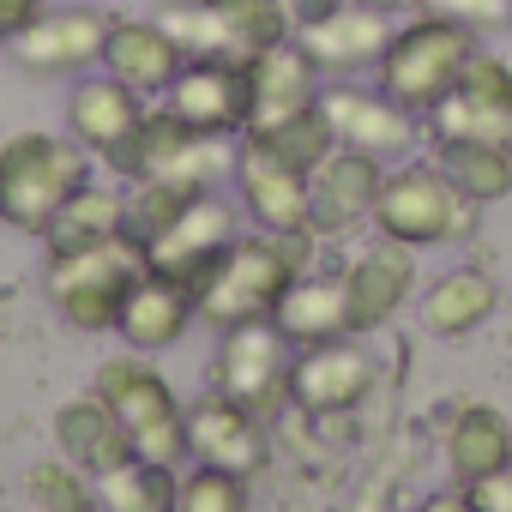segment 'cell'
<instances>
[{"label":"cell","mask_w":512,"mask_h":512,"mask_svg":"<svg viewBox=\"0 0 512 512\" xmlns=\"http://www.w3.org/2000/svg\"><path fill=\"white\" fill-rule=\"evenodd\" d=\"M476 31L458 25V19H440V13H410L404 25H392V43L380 49L374 61V85L404 103L410 115H428L440 97L458 91L464 79V61L476 55Z\"/></svg>","instance_id":"obj_2"},{"label":"cell","mask_w":512,"mask_h":512,"mask_svg":"<svg viewBox=\"0 0 512 512\" xmlns=\"http://www.w3.org/2000/svg\"><path fill=\"white\" fill-rule=\"evenodd\" d=\"M91 151L67 133H13L0 145V223L43 235L55 211L91 181Z\"/></svg>","instance_id":"obj_3"},{"label":"cell","mask_w":512,"mask_h":512,"mask_svg":"<svg viewBox=\"0 0 512 512\" xmlns=\"http://www.w3.org/2000/svg\"><path fill=\"white\" fill-rule=\"evenodd\" d=\"M446 464L458 482H476V476H494L512 464V422L494 410V404H464L446 428Z\"/></svg>","instance_id":"obj_25"},{"label":"cell","mask_w":512,"mask_h":512,"mask_svg":"<svg viewBox=\"0 0 512 512\" xmlns=\"http://www.w3.org/2000/svg\"><path fill=\"white\" fill-rule=\"evenodd\" d=\"M187 458L253 476L266 464V416H253L223 392H205L199 404H187Z\"/></svg>","instance_id":"obj_18"},{"label":"cell","mask_w":512,"mask_h":512,"mask_svg":"<svg viewBox=\"0 0 512 512\" xmlns=\"http://www.w3.org/2000/svg\"><path fill=\"white\" fill-rule=\"evenodd\" d=\"M145 247L133 235H109L91 247H67L49 253V302L73 332H115L121 296L133 290V278H145Z\"/></svg>","instance_id":"obj_4"},{"label":"cell","mask_w":512,"mask_h":512,"mask_svg":"<svg viewBox=\"0 0 512 512\" xmlns=\"http://www.w3.org/2000/svg\"><path fill=\"white\" fill-rule=\"evenodd\" d=\"M272 326L284 332L290 350H308V344H326V338H344L350 332V296H344V272H302L278 308H272Z\"/></svg>","instance_id":"obj_23"},{"label":"cell","mask_w":512,"mask_h":512,"mask_svg":"<svg viewBox=\"0 0 512 512\" xmlns=\"http://www.w3.org/2000/svg\"><path fill=\"white\" fill-rule=\"evenodd\" d=\"M97 398H109V410L121 416L133 458L175 470L187 458V404L175 398V386L133 350V356H109L97 368Z\"/></svg>","instance_id":"obj_5"},{"label":"cell","mask_w":512,"mask_h":512,"mask_svg":"<svg viewBox=\"0 0 512 512\" xmlns=\"http://www.w3.org/2000/svg\"><path fill=\"white\" fill-rule=\"evenodd\" d=\"M290 7L296 13H314V7H332V0H290Z\"/></svg>","instance_id":"obj_41"},{"label":"cell","mask_w":512,"mask_h":512,"mask_svg":"<svg viewBox=\"0 0 512 512\" xmlns=\"http://www.w3.org/2000/svg\"><path fill=\"white\" fill-rule=\"evenodd\" d=\"M229 163H235V139L193 133L169 109H145V121L133 127V139L121 151H109V169L127 175V181H187V187H211Z\"/></svg>","instance_id":"obj_7"},{"label":"cell","mask_w":512,"mask_h":512,"mask_svg":"<svg viewBox=\"0 0 512 512\" xmlns=\"http://www.w3.org/2000/svg\"><path fill=\"white\" fill-rule=\"evenodd\" d=\"M25 494H31V506L37 512H103V500H97V482L79 470V464H31V476H25Z\"/></svg>","instance_id":"obj_33"},{"label":"cell","mask_w":512,"mask_h":512,"mask_svg":"<svg viewBox=\"0 0 512 512\" xmlns=\"http://www.w3.org/2000/svg\"><path fill=\"white\" fill-rule=\"evenodd\" d=\"M193 193H205V187H187V181H133L127 187V235L145 247L157 229H169L187 211Z\"/></svg>","instance_id":"obj_34"},{"label":"cell","mask_w":512,"mask_h":512,"mask_svg":"<svg viewBox=\"0 0 512 512\" xmlns=\"http://www.w3.org/2000/svg\"><path fill=\"white\" fill-rule=\"evenodd\" d=\"M163 109H169L175 121H187L193 133L241 139V127H247V115H253V97H247V61H223V55L181 61V73H175L169 91H163Z\"/></svg>","instance_id":"obj_11"},{"label":"cell","mask_w":512,"mask_h":512,"mask_svg":"<svg viewBox=\"0 0 512 512\" xmlns=\"http://www.w3.org/2000/svg\"><path fill=\"white\" fill-rule=\"evenodd\" d=\"M320 115L332 127L338 145L362 151V157H380V163H404L416 151V115L404 103H392L380 85H326L320 91Z\"/></svg>","instance_id":"obj_12"},{"label":"cell","mask_w":512,"mask_h":512,"mask_svg":"<svg viewBox=\"0 0 512 512\" xmlns=\"http://www.w3.org/2000/svg\"><path fill=\"white\" fill-rule=\"evenodd\" d=\"M320 91H326L320 85V67H314V55L296 37H284V43H272L260 55H247V97H253L247 127H266V121H284L296 109H314Z\"/></svg>","instance_id":"obj_19"},{"label":"cell","mask_w":512,"mask_h":512,"mask_svg":"<svg viewBox=\"0 0 512 512\" xmlns=\"http://www.w3.org/2000/svg\"><path fill=\"white\" fill-rule=\"evenodd\" d=\"M476 223V205L446 181L440 163H404L380 181L374 199V229L404 241V247H446L464 241Z\"/></svg>","instance_id":"obj_6"},{"label":"cell","mask_w":512,"mask_h":512,"mask_svg":"<svg viewBox=\"0 0 512 512\" xmlns=\"http://www.w3.org/2000/svg\"><path fill=\"white\" fill-rule=\"evenodd\" d=\"M241 139H260L272 157H284V163L302 169V175H314L320 157L338 145L332 127H326V115H320V103H314V109H296V115H284V121H266V127H247Z\"/></svg>","instance_id":"obj_30"},{"label":"cell","mask_w":512,"mask_h":512,"mask_svg":"<svg viewBox=\"0 0 512 512\" xmlns=\"http://www.w3.org/2000/svg\"><path fill=\"white\" fill-rule=\"evenodd\" d=\"M494 308H500V290H494L488 272H446V278H434L428 296H422V326H428L434 338H464V332L488 326Z\"/></svg>","instance_id":"obj_26"},{"label":"cell","mask_w":512,"mask_h":512,"mask_svg":"<svg viewBox=\"0 0 512 512\" xmlns=\"http://www.w3.org/2000/svg\"><path fill=\"white\" fill-rule=\"evenodd\" d=\"M434 163L470 205H494L512 193V145L500 139H434Z\"/></svg>","instance_id":"obj_27"},{"label":"cell","mask_w":512,"mask_h":512,"mask_svg":"<svg viewBox=\"0 0 512 512\" xmlns=\"http://www.w3.org/2000/svg\"><path fill=\"white\" fill-rule=\"evenodd\" d=\"M157 25L175 37V49H181L187 61H199V55H223V61H241L211 0H163V7H157Z\"/></svg>","instance_id":"obj_32"},{"label":"cell","mask_w":512,"mask_h":512,"mask_svg":"<svg viewBox=\"0 0 512 512\" xmlns=\"http://www.w3.org/2000/svg\"><path fill=\"white\" fill-rule=\"evenodd\" d=\"M380 181H386L380 157H362L350 145H332L320 157V169L308 175V229L320 235V247L326 241H350L356 229L374 223Z\"/></svg>","instance_id":"obj_9"},{"label":"cell","mask_w":512,"mask_h":512,"mask_svg":"<svg viewBox=\"0 0 512 512\" xmlns=\"http://www.w3.org/2000/svg\"><path fill=\"white\" fill-rule=\"evenodd\" d=\"M314 253H320V235L314 229H290V235H235L223 247V260L193 284V308L199 320H211L217 332L223 326H241V320H272L278 296L314 272Z\"/></svg>","instance_id":"obj_1"},{"label":"cell","mask_w":512,"mask_h":512,"mask_svg":"<svg viewBox=\"0 0 512 512\" xmlns=\"http://www.w3.org/2000/svg\"><path fill=\"white\" fill-rule=\"evenodd\" d=\"M368 386H374V356L356 344V332L308 344V350L290 356V404L308 410V416L356 410L368 398Z\"/></svg>","instance_id":"obj_15"},{"label":"cell","mask_w":512,"mask_h":512,"mask_svg":"<svg viewBox=\"0 0 512 512\" xmlns=\"http://www.w3.org/2000/svg\"><path fill=\"white\" fill-rule=\"evenodd\" d=\"M175 512H247V476L199 464L193 476L175 482Z\"/></svg>","instance_id":"obj_35"},{"label":"cell","mask_w":512,"mask_h":512,"mask_svg":"<svg viewBox=\"0 0 512 512\" xmlns=\"http://www.w3.org/2000/svg\"><path fill=\"white\" fill-rule=\"evenodd\" d=\"M458 91H464L470 103H482V109H494V115H506V121H512V61H500V55L476 49V55L464 61Z\"/></svg>","instance_id":"obj_36"},{"label":"cell","mask_w":512,"mask_h":512,"mask_svg":"<svg viewBox=\"0 0 512 512\" xmlns=\"http://www.w3.org/2000/svg\"><path fill=\"white\" fill-rule=\"evenodd\" d=\"M229 241H235V205H223V199L205 187V193L187 199V211H181L169 229H157V235L145 241V266L193 290V284L223 260Z\"/></svg>","instance_id":"obj_13"},{"label":"cell","mask_w":512,"mask_h":512,"mask_svg":"<svg viewBox=\"0 0 512 512\" xmlns=\"http://www.w3.org/2000/svg\"><path fill=\"white\" fill-rule=\"evenodd\" d=\"M181 61H187V55L175 49V37H169L157 19H115V25H109L103 73L121 79L127 91H139V97H163L169 79L181 73Z\"/></svg>","instance_id":"obj_21"},{"label":"cell","mask_w":512,"mask_h":512,"mask_svg":"<svg viewBox=\"0 0 512 512\" xmlns=\"http://www.w3.org/2000/svg\"><path fill=\"white\" fill-rule=\"evenodd\" d=\"M139 121H145V97L127 91V85L109 79V73H103V79H85V85L73 91V103H67V133H73L91 157L121 151Z\"/></svg>","instance_id":"obj_24"},{"label":"cell","mask_w":512,"mask_h":512,"mask_svg":"<svg viewBox=\"0 0 512 512\" xmlns=\"http://www.w3.org/2000/svg\"><path fill=\"white\" fill-rule=\"evenodd\" d=\"M211 7H217V19H223L241 61L284 43V37H296V7L290 0H211Z\"/></svg>","instance_id":"obj_29"},{"label":"cell","mask_w":512,"mask_h":512,"mask_svg":"<svg viewBox=\"0 0 512 512\" xmlns=\"http://www.w3.org/2000/svg\"><path fill=\"white\" fill-rule=\"evenodd\" d=\"M55 446H61V458L79 464L91 482L133 458V440H127L121 416H115L109 398H97V392H85V398H73V404L55 410Z\"/></svg>","instance_id":"obj_22"},{"label":"cell","mask_w":512,"mask_h":512,"mask_svg":"<svg viewBox=\"0 0 512 512\" xmlns=\"http://www.w3.org/2000/svg\"><path fill=\"white\" fill-rule=\"evenodd\" d=\"M97 500L103 512H175V470L127 458L109 476H97Z\"/></svg>","instance_id":"obj_31"},{"label":"cell","mask_w":512,"mask_h":512,"mask_svg":"<svg viewBox=\"0 0 512 512\" xmlns=\"http://www.w3.org/2000/svg\"><path fill=\"white\" fill-rule=\"evenodd\" d=\"M416 290V247L380 235L374 247H362L344 266V296H350V332H380L386 320H398V308Z\"/></svg>","instance_id":"obj_17"},{"label":"cell","mask_w":512,"mask_h":512,"mask_svg":"<svg viewBox=\"0 0 512 512\" xmlns=\"http://www.w3.org/2000/svg\"><path fill=\"white\" fill-rule=\"evenodd\" d=\"M416 13L458 19V25H470V31L482 37V31H494V25H506V19H512V0H416Z\"/></svg>","instance_id":"obj_37"},{"label":"cell","mask_w":512,"mask_h":512,"mask_svg":"<svg viewBox=\"0 0 512 512\" xmlns=\"http://www.w3.org/2000/svg\"><path fill=\"white\" fill-rule=\"evenodd\" d=\"M0 49H7V31H0Z\"/></svg>","instance_id":"obj_42"},{"label":"cell","mask_w":512,"mask_h":512,"mask_svg":"<svg viewBox=\"0 0 512 512\" xmlns=\"http://www.w3.org/2000/svg\"><path fill=\"white\" fill-rule=\"evenodd\" d=\"M296 43L314 55L320 73H362L392 43V13L368 7V0H332V7L296 13Z\"/></svg>","instance_id":"obj_14"},{"label":"cell","mask_w":512,"mask_h":512,"mask_svg":"<svg viewBox=\"0 0 512 512\" xmlns=\"http://www.w3.org/2000/svg\"><path fill=\"white\" fill-rule=\"evenodd\" d=\"M464 494H470V512H512V464L494 470V476L464 482Z\"/></svg>","instance_id":"obj_38"},{"label":"cell","mask_w":512,"mask_h":512,"mask_svg":"<svg viewBox=\"0 0 512 512\" xmlns=\"http://www.w3.org/2000/svg\"><path fill=\"white\" fill-rule=\"evenodd\" d=\"M235 193H241V211L260 223L266 235H290V229H308V175L290 169L284 157H272L260 139H235Z\"/></svg>","instance_id":"obj_16"},{"label":"cell","mask_w":512,"mask_h":512,"mask_svg":"<svg viewBox=\"0 0 512 512\" xmlns=\"http://www.w3.org/2000/svg\"><path fill=\"white\" fill-rule=\"evenodd\" d=\"M416 512H470V494H464V482H458V488H440V494H428Z\"/></svg>","instance_id":"obj_40"},{"label":"cell","mask_w":512,"mask_h":512,"mask_svg":"<svg viewBox=\"0 0 512 512\" xmlns=\"http://www.w3.org/2000/svg\"><path fill=\"white\" fill-rule=\"evenodd\" d=\"M115 13L103 7H43L7 49L25 73L37 79H67L85 67H103V43H109Z\"/></svg>","instance_id":"obj_10"},{"label":"cell","mask_w":512,"mask_h":512,"mask_svg":"<svg viewBox=\"0 0 512 512\" xmlns=\"http://www.w3.org/2000/svg\"><path fill=\"white\" fill-rule=\"evenodd\" d=\"M193 320H199V308H193V290H187V284H175V278H163V272H145V278H133V290L121 296L115 332L127 338V350H139V356H157V350L181 344Z\"/></svg>","instance_id":"obj_20"},{"label":"cell","mask_w":512,"mask_h":512,"mask_svg":"<svg viewBox=\"0 0 512 512\" xmlns=\"http://www.w3.org/2000/svg\"><path fill=\"white\" fill-rule=\"evenodd\" d=\"M211 392L247 404L253 416H272L290 398V344L272 320H241L217 332V362H211Z\"/></svg>","instance_id":"obj_8"},{"label":"cell","mask_w":512,"mask_h":512,"mask_svg":"<svg viewBox=\"0 0 512 512\" xmlns=\"http://www.w3.org/2000/svg\"><path fill=\"white\" fill-rule=\"evenodd\" d=\"M37 13H43V0H0V31H7V43H13Z\"/></svg>","instance_id":"obj_39"},{"label":"cell","mask_w":512,"mask_h":512,"mask_svg":"<svg viewBox=\"0 0 512 512\" xmlns=\"http://www.w3.org/2000/svg\"><path fill=\"white\" fill-rule=\"evenodd\" d=\"M109 235H127V193H121V187H103V181H85V187L55 211V223L43 229L49 253L91 247V241H109Z\"/></svg>","instance_id":"obj_28"}]
</instances>
